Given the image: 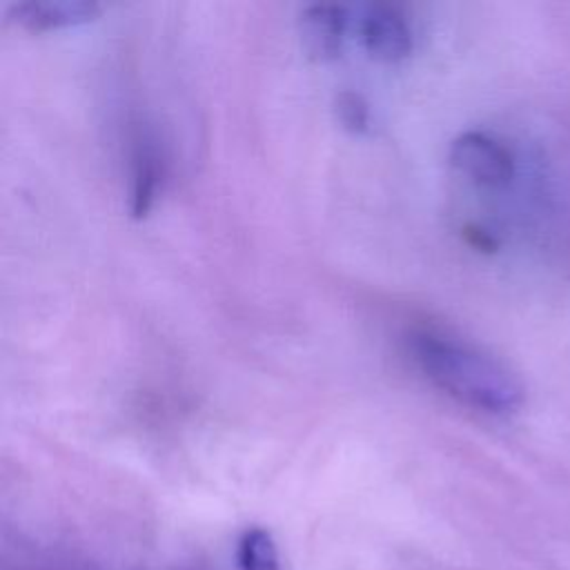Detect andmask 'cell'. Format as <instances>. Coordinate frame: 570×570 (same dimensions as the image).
<instances>
[{
  "mask_svg": "<svg viewBox=\"0 0 570 570\" xmlns=\"http://www.w3.org/2000/svg\"><path fill=\"white\" fill-rule=\"evenodd\" d=\"M412 352L423 374L459 403L488 412L510 414L523 401L517 376L492 356L432 332H419Z\"/></svg>",
  "mask_w": 570,
  "mask_h": 570,
  "instance_id": "6da1fadb",
  "label": "cell"
},
{
  "mask_svg": "<svg viewBox=\"0 0 570 570\" xmlns=\"http://www.w3.org/2000/svg\"><path fill=\"white\" fill-rule=\"evenodd\" d=\"M450 160L456 171L481 187H505L517 171L510 147L483 131L456 136L450 147Z\"/></svg>",
  "mask_w": 570,
  "mask_h": 570,
  "instance_id": "7a4b0ae2",
  "label": "cell"
},
{
  "mask_svg": "<svg viewBox=\"0 0 570 570\" xmlns=\"http://www.w3.org/2000/svg\"><path fill=\"white\" fill-rule=\"evenodd\" d=\"M361 40L381 62H399L412 51V31L405 16L392 4H370L361 18Z\"/></svg>",
  "mask_w": 570,
  "mask_h": 570,
  "instance_id": "3957f363",
  "label": "cell"
},
{
  "mask_svg": "<svg viewBox=\"0 0 570 570\" xmlns=\"http://www.w3.org/2000/svg\"><path fill=\"white\" fill-rule=\"evenodd\" d=\"M100 4L89 0H29L9 9V20L29 33L76 27L94 20Z\"/></svg>",
  "mask_w": 570,
  "mask_h": 570,
  "instance_id": "277c9868",
  "label": "cell"
},
{
  "mask_svg": "<svg viewBox=\"0 0 570 570\" xmlns=\"http://www.w3.org/2000/svg\"><path fill=\"white\" fill-rule=\"evenodd\" d=\"M347 16L332 2L309 4L301 13V40L305 53L316 62H330L341 53Z\"/></svg>",
  "mask_w": 570,
  "mask_h": 570,
  "instance_id": "5b68a950",
  "label": "cell"
},
{
  "mask_svg": "<svg viewBox=\"0 0 570 570\" xmlns=\"http://www.w3.org/2000/svg\"><path fill=\"white\" fill-rule=\"evenodd\" d=\"M158 158L147 142H138L134 151V180H131V214L142 218L156 198L158 189Z\"/></svg>",
  "mask_w": 570,
  "mask_h": 570,
  "instance_id": "8992f818",
  "label": "cell"
},
{
  "mask_svg": "<svg viewBox=\"0 0 570 570\" xmlns=\"http://www.w3.org/2000/svg\"><path fill=\"white\" fill-rule=\"evenodd\" d=\"M240 570H278V550L272 534L263 528H249L240 534L236 548Z\"/></svg>",
  "mask_w": 570,
  "mask_h": 570,
  "instance_id": "52a82bcc",
  "label": "cell"
},
{
  "mask_svg": "<svg viewBox=\"0 0 570 570\" xmlns=\"http://www.w3.org/2000/svg\"><path fill=\"white\" fill-rule=\"evenodd\" d=\"M334 114L343 129L352 134H365L370 127V109L361 94L341 91L334 98Z\"/></svg>",
  "mask_w": 570,
  "mask_h": 570,
  "instance_id": "ba28073f",
  "label": "cell"
},
{
  "mask_svg": "<svg viewBox=\"0 0 570 570\" xmlns=\"http://www.w3.org/2000/svg\"><path fill=\"white\" fill-rule=\"evenodd\" d=\"M461 236H463V240H465L470 247H474V249H479V252L490 254V252H497V249H499V240H497V236H494L492 232H488L485 227L476 225V223H468V225H463Z\"/></svg>",
  "mask_w": 570,
  "mask_h": 570,
  "instance_id": "9c48e42d",
  "label": "cell"
}]
</instances>
